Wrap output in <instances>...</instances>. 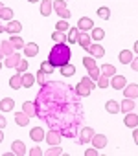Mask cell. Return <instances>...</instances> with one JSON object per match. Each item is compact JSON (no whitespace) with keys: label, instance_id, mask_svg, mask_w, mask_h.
<instances>
[{"label":"cell","instance_id":"2e32d148","mask_svg":"<svg viewBox=\"0 0 138 156\" xmlns=\"http://www.w3.org/2000/svg\"><path fill=\"white\" fill-rule=\"evenodd\" d=\"M52 9H53L52 0H41V15H42V17H50Z\"/></svg>","mask_w":138,"mask_h":156},{"label":"cell","instance_id":"484cf974","mask_svg":"<svg viewBox=\"0 0 138 156\" xmlns=\"http://www.w3.org/2000/svg\"><path fill=\"white\" fill-rule=\"evenodd\" d=\"M118 59H120L122 64H129V62L133 61V51H131V50H122L120 55H118Z\"/></svg>","mask_w":138,"mask_h":156},{"label":"cell","instance_id":"9c48e42d","mask_svg":"<svg viewBox=\"0 0 138 156\" xmlns=\"http://www.w3.org/2000/svg\"><path fill=\"white\" fill-rule=\"evenodd\" d=\"M87 51H89L92 57H98V59L105 55V48H103L101 44H90V46L87 48Z\"/></svg>","mask_w":138,"mask_h":156},{"label":"cell","instance_id":"ab89813d","mask_svg":"<svg viewBox=\"0 0 138 156\" xmlns=\"http://www.w3.org/2000/svg\"><path fill=\"white\" fill-rule=\"evenodd\" d=\"M57 154H63V149L59 145H52V149L46 151V156H57Z\"/></svg>","mask_w":138,"mask_h":156},{"label":"cell","instance_id":"7a4b0ae2","mask_svg":"<svg viewBox=\"0 0 138 156\" xmlns=\"http://www.w3.org/2000/svg\"><path fill=\"white\" fill-rule=\"evenodd\" d=\"M53 9H55V13L63 20H68V19L72 17V13L68 11V8H66V0H57V2H53Z\"/></svg>","mask_w":138,"mask_h":156},{"label":"cell","instance_id":"ba28073f","mask_svg":"<svg viewBox=\"0 0 138 156\" xmlns=\"http://www.w3.org/2000/svg\"><path fill=\"white\" fill-rule=\"evenodd\" d=\"M6 31L11 33V35H19V33L22 31V24H20L19 20H9L8 26H6Z\"/></svg>","mask_w":138,"mask_h":156},{"label":"cell","instance_id":"e575fe53","mask_svg":"<svg viewBox=\"0 0 138 156\" xmlns=\"http://www.w3.org/2000/svg\"><path fill=\"white\" fill-rule=\"evenodd\" d=\"M76 92H78V96H89L92 90H89L83 83H78V87H76Z\"/></svg>","mask_w":138,"mask_h":156},{"label":"cell","instance_id":"1f68e13d","mask_svg":"<svg viewBox=\"0 0 138 156\" xmlns=\"http://www.w3.org/2000/svg\"><path fill=\"white\" fill-rule=\"evenodd\" d=\"M0 19H2V20H13V9H9V8H2V11H0Z\"/></svg>","mask_w":138,"mask_h":156},{"label":"cell","instance_id":"db71d44e","mask_svg":"<svg viewBox=\"0 0 138 156\" xmlns=\"http://www.w3.org/2000/svg\"><path fill=\"white\" fill-rule=\"evenodd\" d=\"M28 2H30V4H33V2H39V0H28Z\"/></svg>","mask_w":138,"mask_h":156},{"label":"cell","instance_id":"4fadbf2b","mask_svg":"<svg viewBox=\"0 0 138 156\" xmlns=\"http://www.w3.org/2000/svg\"><path fill=\"white\" fill-rule=\"evenodd\" d=\"M123 94H125V98L136 99V98H138V85H134V83H131V85H125V88H123Z\"/></svg>","mask_w":138,"mask_h":156},{"label":"cell","instance_id":"836d02e7","mask_svg":"<svg viewBox=\"0 0 138 156\" xmlns=\"http://www.w3.org/2000/svg\"><path fill=\"white\" fill-rule=\"evenodd\" d=\"M98 17L103 19V20H109V19H111V9H109V8H100V9H98Z\"/></svg>","mask_w":138,"mask_h":156},{"label":"cell","instance_id":"816d5d0a","mask_svg":"<svg viewBox=\"0 0 138 156\" xmlns=\"http://www.w3.org/2000/svg\"><path fill=\"white\" fill-rule=\"evenodd\" d=\"M4 141V132H2V129H0V143Z\"/></svg>","mask_w":138,"mask_h":156},{"label":"cell","instance_id":"681fc988","mask_svg":"<svg viewBox=\"0 0 138 156\" xmlns=\"http://www.w3.org/2000/svg\"><path fill=\"white\" fill-rule=\"evenodd\" d=\"M133 51H134V53H136V55H138V41H136V42H134V46H133Z\"/></svg>","mask_w":138,"mask_h":156},{"label":"cell","instance_id":"c3c4849f","mask_svg":"<svg viewBox=\"0 0 138 156\" xmlns=\"http://www.w3.org/2000/svg\"><path fill=\"white\" fill-rule=\"evenodd\" d=\"M133 140H134V143L138 145V129L134 127V130H133Z\"/></svg>","mask_w":138,"mask_h":156},{"label":"cell","instance_id":"44dd1931","mask_svg":"<svg viewBox=\"0 0 138 156\" xmlns=\"http://www.w3.org/2000/svg\"><path fill=\"white\" fill-rule=\"evenodd\" d=\"M13 107H15V101L11 98L0 99V110H2V112H9V110H13Z\"/></svg>","mask_w":138,"mask_h":156},{"label":"cell","instance_id":"9a60e30c","mask_svg":"<svg viewBox=\"0 0 138 156\" xmlns=\"http://www.w3.org/2000/svg\"><path fill=\"white\" fill-rule=\"evenodd\" d=\"M15 123L19 127H26L30 123V116L26 112H15Z\"/></svg>","mask_w":138,"mask_h":156},{"label":"cell","instance_id":"f5cc1de1","mask_svg":"<svg viewBox=\"0 0 138 156\" xmlns=\"http://www.w3.org/2000/svg\"><path fill=\"white\" fill-rule=\"evenodd\" d=\"M2 31H6V26H2V24H0V33H2Z\"/></svg>","mask_w":138,"mask_h":156},{"label":"cell","instance_id":"7bdbcfd3","mask_svg":"<svg viewBox=\"0 0 138 156\" xmlns=\"http://www.w3.org/2000/svg\"><path fill=\"white\" fill-rule=\"evenodd\" d=\"M28 70V61L26 59H20V62H19V66H17V72L19 73H24Z\"/></svg>","mask_w":138,"mask_h":156},{"label":"cell","instance_id":"52a82bcc","mask_svg":"<svg viewBox=\"0 0 138 156\" xmlns=\"http://www.w3.org/2000/svg\"><path fill=\"white\" fill-rule=\"evenodd\" d=\"M78 28H79V31H89V30L94 28V20L89 19V17H81L79 22H78Z\"/></svg>","mask_w":138,"mask_h":156},{"label":"cell","instance_id":"f6af8a7d","mask_svg":"<svg viewBox=\"0 0 138 156\" xmlns=\"http://www.w3.org/2000/svg\"><path fill=\"white\" fill-rule=\"evenodd\" d=\"M129 64H131V68H133L134 72H138V57H133V61H131Z\"/></svg>","mask_w":138,"mask_h":156},{"label":"cell","instance_id":"83f0119b","mask_svg":"<svg viewBox=\"0 0 138 156\" xmlns=\"http://www.w3.org/2000/svg\"><path fill=\"white\" fill-rule=\"evenodd\" d=\"M0 51H2L6 57L8 55H11V53H15V48H13V44L9 42V41H4L2 44H0Z\"/></svg>","mask_w":138,"mask_h":156},{"label":"cell","instance_id":"30bf717a","mask_svg":"<svg viewBox=\"0 0 138 156\" xmlns=\"http://www.w3.org/2000/svg\"><path fill=\"white\" fill-rule=\"evenodd\" d=\"M19 62H20V55L15 51V53H11V55H8V57H6L4 66H8V68H17V66H19Z\"/></svg>","mask_w":138,"mask_h":156},{"label":"cell","instance_id":"5b68a950","mask_svg":"<svg viewBox=\"0 0 138 156\" xmlns=\"http://www.w3.org/2000/svg\"><path fill=\"white\" fill-rule=\"evenodd\" d=\"M78 44H79L83 50H87V48L92 44V39H90L89 31H79V37H78Z\"/></svg>","mask_w":138,"mask_h":156},{"label":"cell","instance_id":"11a10c76","mask_svg":"<svg viewBox=\"0 0 138 156\" xmlns=\"http://www.w3.org/2000/svg\"><path fill=\"white\" fill-rule=\"evenodd\" d=\"M2 8H4V4H2V2H0V11H2Z\"/></svg>","mask_w":138,"mask_h":156},{"label":"cell","instance_id":"277c9868","mask_svg":"<svg viewBox=\"0 0 138 156\" xmlns=\"http://www.w3.org/2000/svg\"><path fill=\"white\" fill-rule=\"evenodd\" d=\"M46 143L48 145H59L61 143V132L59 130H50V132H46Z\"/></svg>","mask_w":138,"mask_h":156},{"label":"cell","instance_id":"9f6ffc18","mask_svg":"<svg viewBox=\"0 0 138 156\" xmlns=\"http://www.w3.org/2000/svg\"><path fill=\"white\" fill-rule=\"evenodd\" d=\"M2 57H4V53H2V51H0V59H2Z\"/></svg>","mask_w":138,"mask_h":156},{"label":"cell","instance_id":"e0dca14e","mask_svg":"<svg viewBox=\"0 0 138 156\" xmlns=\"http://www.w3.org/2000/svg\"><path fill=\"white\" fill-rule=\"evenodd\" d=\"M33 83H35V75L24 72V73H22V88H31Z\"/></svg>","mask_w":138,"mask_h":156},{"label":"cell","instance_id":"d4e9b609","mask_svg":"<svg viewBox=\"0 0 138 156\" xmlns=\"http://www.w3.org/2000/svg\"><path fill=\"white\" fill-rule=\"evenodd\" d=\"M78 37H79V28H68V35H66V41L70 44H76L78 42Z\"/></svg>","mask_w":138,"mask_h":156},{"label":"cell","instance_id":"7402d4cb","mask_svg":"<svg viewBox=\"0 0 138 156\" xmlns=\"http://www.w3.org/2000/svg\"><path fill=\"white\" fill-rule=\"evenodd\" d=\"M9 87L13 88V90H19V88H22V73H15L11 79H9Z\"/></svg>","mask_w":138,"mask_h":156},{"label":"cell","instance_id":"d590c367","mask_svg":"<svg viewBox=\"0 0 138 156\" xmlns=\"http://www.w3.org/2000/svg\"><path fill=\"white\" fill-rule=\"evenodd\" d=\"M100 75H101V72H100V68H98V66H94V68H90V70H89V77H90L92 81H98V79H100Z\"/></svg>","mask_w":138,"mask_h":156},{"label":"cell","instance_id":"f546056e","mask_svg":"<svg viewBox=\"0 0 138 156\" xmlns=\"http://www.w3.org/2000/svg\"><path fill=\"white\" fill-rule=\"evenodd\" d=\"M9 42L13 44V48H15V50H22V48L26 46V42H24V41H22V39L19 37V35H11Z\"/></svg>","mask_w":138,"mask_h":156},{"label":"cell","instance_id":"7c38bea8","mask_svg":"<svg viewBox=\"0 0 138 156\" xmlns=\"http://www.w3.org/2000/svg\"><path fill=\"white\" fill-rule=\"evenodd\" d=\"M11 152H13V154H19V156L26 154V145H24V141L15 140V141L11 143Z\"/></svg>","mask_w":138,"mask_h":156},{"label":"cell","instance_id":"bcb514c9","mask_svg":"<svg viewBox=\"0 0 138 156\" xmlns=\"http://www.w3.org/2000/svg\"><path fill=\"white\" fill-rule=\"evenodd\" d=\"M30 154H31V156H41V154H42V151H41L39 147H33V149L30 151Z\"/></svg>","mask_w":138,"mask_h":156},{"label":"cell","instance_id":"5bb4252c","mask_svg":"<svg viewBox=\"0 0 138 156\" xmlns=\"http://www.w3.org/2000/svg\"><path fill=\"white\" fill-rule=\"evenodd\" d=\"M134 110V103H133V99L131 98H125L123 101H120V112H133Z\"/></svg>","mask_w":138,"mask_h":156},{"label":"cell","instance_id":"60d3db41","mask_svg":"<svg viewBox=\"0 0 138 156\" xmlns=\"http://www.w3.org/2000/svg\"><path fill=\"white\" fill-rule=\"evenodd\" d=\"M83 66H85L87 70H90V68L96 66V61H94L92 57H85V59H83Z\"/></svg>","mask_w":138,"mask_h":156},{"label":"cell","instance_id":"f907efd6","mask_svg":"<svg viewBox=\"0 0 138 156\" xmlns=\"http://www.w3.org/2000/svg\"><path fill=\"white\" fill-rule=\"evenodd\" d=\"M63 134H64V136H68V138H72V136H74V132H70V130H64Z\"/></svg>","mask_w":138,"mask_h":156},{"label":"cell","instance_id":"ffe728a7","mask_svg":"<svg viewBox=\"0 0 138 156\" xmlns=\"http://www.w3.org/2000/svg\"><path fill=\"white\" fill-rule=\"evenodd\" d=\"M96 132H94V129H90V127H85L83 130H81V138H79V141L81 143H89L90 140H92V136H94Z\"/></svg>","mask_w":138,"mask_h":156},{"label":"cell","instance_id":"8992f818","mask_svg":"<svg viewBox=\"0 0 138 156\" xmlns=\"http://www.w3.org/2000/svg\"><path fill=\"white\" fill-rule=\"evenodd\" d=\"M90 141H92V147H96L98 151H101V149L107 145V136H103V134H94Z\"/></svg>","mask_w":138,"mask_h":156},{"label":"cell","instance_id":"f35d334b","mask_svg":"<svg viewBox=\"0 0 138 156\" xmlns=\"http://www.w3.org/2000/svg\"><path fill=\"white\" fill-rule=\"evenodd\" d=\"M41 70H44L46 73H53V70H55V66L50 62V61H44V62H41Z\"/></svg>","mask_w":138,"mask_h":156},{"label":"cell","instance_id":"603a6c76","mask_svg":"<svg viewBox=\"0 0 138 156\" xmlns=\"http://www.w3.org/2000/svg\"><path fill=\"white\" fill-rule=\"evenodd\" d=\"M105 110H107L109 114H118V112H120V103L114 101V99H109V101L105 103Z\"/></svg>","mask_w":138,"mask_h":156},{"label":"cell","instance_id":"6f0895ef","mask_svg":"<svg viewBox=\"0 0 138 156\" xmlns=\"http://www.w3.org/2000/svg\"><path fill=\"white\" fill-rule=\"evenodd\" d=\"M0 68H2V62H0Z\"/></svg>","mask_w":138,"mask_h":156},{"label":"cell","instance_id":"d6986e66","mask_svg":"<svg viewBox=\"0 0 138 156\" xmlns=\"http://www.w3.org/2000/svg\"><path fill=\"white\" fill-rule=\"evenodd\" d=\"M22 50H24V55H26V57H35V55L39 53V46H37L35 42H30V44H26Z\"/></svg>","mask_w":138,"mask_h":156},{"label":"cell","instance_id":"7dc6e473","mask_svg":"<svg viewBox=\"0 0 138 156\" xmlns=\"http://www.w3.org/2000/svg\"><path fill=\"white\" fill-rule=\"evenodd\" d=\"M6 125H8V121H6V118H4L2 114H0V129H4Z\"/></svg>","mask_w":138,"mask_h":156},{"label":"cell","instance_id":"ee69618b","mask_svg":"<svg viewBox=\"0 0 138 156\" xmlns=\"http://www.w3.org/2000/svg\"><path fill=\"white\" fill-rule=\"evenodd\" d=\"M98 152H100V151H98L96 147H92V149H87V151H85V156H98Z\"/></svg>","mask_w":138,"mask_h":156},{"label":"cell","instance_id":"4316f807","mask_svg":"<svg viewBox=\"0 0 138 156\" xmlns=\"http://www.w3.org/2000/svg\"><path fill=\"white\" fill-rule=\"evenodd\" d=\"M22 112H26L30 118H33L35 114H37V108H35V103H31V101H26V103H22Z\"/></svg>","mask_w":138,"mask_h":156},{"label":"cell","instance_id":"74e56055","mask_svg":"<svg viewBox=\"0 0 138 156\" xmlns=\"http://www.w3.org/2000/svg\"><path fill=\"white\" fill-rule=\"evenodd\" d=\"M68 28H70V26H68V22H66V20H63V19H61V20H57V24H55V31H63V33H64Z\"/></svg>","mask_w":138,"mask_h":156},{"label":"cell","instance_id":"8fae6325","mask_svg":"<svg viewBox=\"0 0 138 156\" xmlns=\"http://www.w3.org/2000/svg\"><path fill=\"white\" fill-rule=\"evenodd\" d=\"M123 123H125V127L134 129V127H138V116L134 112H127L125 118H123Z\"/></svg>","mask_w":138,"mask_h":156},{"label":"cell","instance_id":"ac0fdd59","mask_svg":"<svg viewBox=\"0 0 138 156\" xmlns=\"http://www.w3.org/2000/svg\"><path fill=\"white\" fill-rule=\"evenodd\" d=\"M103 37H105V30L103 28H92L90 30V39L92 41H96V42H100V41H103Z\"/></svg>","mask_w":138,"mask_h":156},{"label":"cell","instance_id":"4dcf8cb0","mask_svg":"<svg viewBox=\"0 0 138 156\" xmlns=\"http://www.w3.org/2000/svg\"><path fill=\"white\" fill-rule=\"evenodd\" d=\"M100 72H101L103 75H107V77H112V75L116 73V68H114L112 64H103V66L100 68Z\"/></svg>","mask_w":138,"mask_h":156},{"label":"cell","instance_id":"b9f144b4","mask_svg":"<svg viewBox=\"0 0 138 156\" xmlns=\"http://www.w3.org/2000/svg\"><path fill=\"white\" fill-rule=\"evenodd\" d=\"M35 81H37L39 85H44V81H46V72H44V70H39V73H37V77H35Z\"/></svg>","mask_w":138,"mask_h":156},{"label":"cell","instance_id":"d6a6232c","mask_svg":"<svg viewBox=\"0 0 138 156\" xmlns=\"http://www.w3.org/2000/svg\"><path fill=\"white\" fill-rule=\"evenodd\" d=\"M52 41H53L55 44H61V42H66V35H64L63 31H53V33H52Z\"/></svg>","mask_w":138,"mask_h":156},{"label":"cell","instance_id":"8d00e7d4","mask_svg":"<svg viewBox=\"0 0 138 156\" xmlns=\"http://www.w3.org/2000/svg\"><path fill=\"white\" fill-rule=\"evenodd\" d=\"M98 87L100 88H107V87H111V81H109V77L107 75H100V79H98Z\"/></svg>","mask_w":138,"mask_h":156},{"label":"cell","instance_id":"cb8c5ba5","mask_svg":"<svg viewBox=\"0 0 138 156\" xmlns=\"http://www.w3.org/2000/svg\"><path fill=\"white\" fill-rule=\"evenodd\" d=\"M30 138H31L33 141H42V140H44V130H42L41 127H33L31 132H30Z\"/></svg>","mask_w":138,"mask_h":156},{"label":"cell","instance_id":"3957f363","mask_svg":"<svg viewBox=\"0 0 138 156\" xmlns=\"http://www.w3.org/2000/svg\"><path fill=\"white\" fill-rule=\"evenodd\" d=\"M125 85H127V79H125L123 75L114 73V75L111 77V87H112L114 90H123V88H125Z\"/></svg>","mask_w":138,"mask_h":156},{"label":"cell","instance_id":"6da1fadb","mask_svg":"<svg viewBox=\"0 0 138 156\" xmlns=\"http://www.w3.org/2000/svg\"><path fill=\"white\" fill-rule=\"evenodd\" d=\"M48 61L55 66V68H61L64 64L70 62V48H68L64 42L61 44H55L52 50H50V55H48Z\"/></svg>","mask_w":138,"mask_h":156},{"label":"cell","instance_id":"f1b7e54d","mask_svg":"<svg viewBox=\"0 0 138 156\" xmlns=\"http://www.w3.org/2000/svg\"><path fill=\"white\" fill-rule=\"evenodd\" d=\"M59 70H61V73H63L64 77H70V75H74V73H76V66H74V64H70V62L64 64V66H61Z\"/></svg>","mask_w":138,"mask_h":156}]
</instances>
